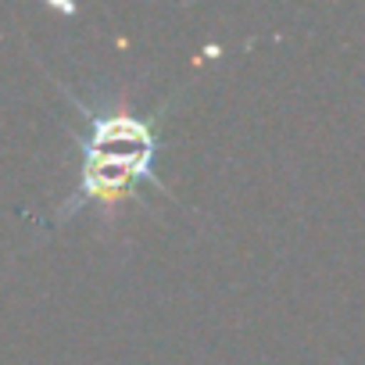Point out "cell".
Instances as JSON below:
<instances>
[{
  "label": "cell",
  "instance_id": "1",
  "mask_svg": "<svg viewBox=\"0 0 365 365\" xmlns=\"http://www.w3.org/2000/svg\"><path fill=\"white\" fill-rule=\"evenodd\" d=\"M86 115L90 133L83 136V187L72 205H83V197H90L104 208H115L122 197L133 194L136 179H154V129L150 122L133 118L125 104Z\"/></svg>",
  "mask_w": 365,
  "mask_h": 365
}]
</instances>
